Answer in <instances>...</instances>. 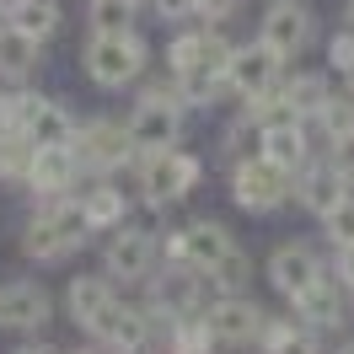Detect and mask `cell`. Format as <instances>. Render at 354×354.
I'll return each mask as SVG.
<instances>
[{
    "label": "cell",
    "mask_w": 354,
    "mask_h": 354,
    "mask_svg": "<svg viewBox=\"0 0 354 354\" xmlns=\"http://www.w3.org/2000/svg\"><path fill=\"white\" fill-rule=\"evenodd\" d=\"M333 274H338V285L354 295V242L349 247H333Z\"/></svg>",
    "instance_id": "33"
},
{
    "label": "cell",
    "mask_w": 354,
    "mask_h": 354,
    "mask_svg": "<svg viewBox=\"0 0 354 354\" xmlns=\"http://www.w3.org/2000/svg\"><path fill=\"white\" fill-rule=\"evenodd\" d=\"M252 279H263V268L252 263V252H247L242 242L225 252L221 263L204 268V285H209V301L215 295H252Z\"/></svg>",
    "instance_id": "22"
},
{
    "label": "cell",
    "mask_w": 354,
    "mask_h": 354,
    "mask_svg": "<svg viewBox=\"0 0 354 354\" xmlns=\"http://www.w3.org/2000/svg\"><path fill=\"white\" fill-rule=\"evenodd\" d=\"M317 225H322V242H328V247H349V242H354V188L333 204Z\"/></svg>",
    "instance_id": "27"
},
{
    "label": "cell",
    "mask_w": 354,
    "mask_h": 354,
    "mask_svg": "<svg viewBox=\"0 0 354 354\" xmlns=\"http://www.w3.org/2000/svg\"><path fill=\"white\" fill-rule=\"evenodd\" d=\"M263 156H268V161H279L285 172H301V167L311 161V145H306V134H301V124L263 129Z\"/></svg>",
    "instance_id": "26"
},
{
    "label": "cell",
    "mask_w": 354,
    "mask_h": 354,
    "mask_svg": "<svg viewBox=\"0 0 354 354\" xmlns=\"http://www.w3.org/2000/svg\"><path fill=\"white\" fill-rule=\"evenodd\" d=\"M322 54H328L322 65H328L333 75L344 81V75H349V70H354V27H344V22H338V32H333L328 44H322Z\"/></svg>",
    "instance_id": "28"
},
{
    "label": "cell",
    "mask_w": 354,
    "mask_h": 354,
    "mask_svg": "<svg viewBox=\"0 0 354 354\" xmlns=\"http://www.w3.org/2000/svg\"><path fill=\"white\" fill-rule=\"evenodd\" d=\"M279 91L290 97V108L301 113V118H311V113L328 108V97L338 91V75H333L328 65H317V70L290 65V70H285V81H279Z\"/></svg>",
    "instance_id": "18"
},
{
    "label": "cell",
    "mask_w": 354,
    "mask_h": 354,
    "mask_svg": "<svg viewBox=\"0 0 354 354\" xmlns=\"http://www.w3.org/2000/svg\"><path fill=\"white\" fill-rule=\"evenodd\" d=\"M322 333L306 328L295 311H279V317H268L263 338H258V354H322Z\"/></svg>",
    "instance_id": "21"
},
{
    "label": "cell",
    "mask_w": 354,
    "mask_h": 354,
    "mask_svg": "<svg viewBox=\"0 0 354 354\" xmlns=\"http://www.w3.org/2000/svg\"><path fill=\"white\" fill-rule=\"evenodd\" d=\"M75 59H81V75H86L97 91L118 97V91H134L151 75L156 44L140 27H129V32H86L81 48H75Z\"/></svg>",
    "instance_id": "1"
},
{
    "label": "cell",
    "mask_w": 354,
    "mask_h": 354,
    "mask_svg": "<svg viewBox=\"0 0 354 354\" xmlns=\"http://www.w3.org/2000/svg\"><path fill=\"white\" fill-rule=\"evenodd\" d=\"M59 317L54 290L38 274H17V279H0V333L27 338V333H48V322Z\"/></svg>",
    "instance_id": "8"
},
{
    "label": "cell",
    "mask_w": 354,
    "mask_h": 354,
    "mask_svg": "<svg viewBox=\"0 0 354 354\" xmlns=\"http://www.w3.org/2000/svg\"><path fill=\"white\" fill-rule=\"evenodd\" d=\"M97 263L108 268L124 290H140L161 268V231L145 221H124L102 231V247H97Z\"/></svg>",
    "instance_id": "4"
},
{
    "label": "cell",
    "mask_w": 354,
    "mask_h": 354,
    "mask_svg": "<svg viewBox=\"0 0 354 354\" xmlns=\"http://www.w3.org/2000/svg\"><path fill=\"white\" fill-rule=\"evenodd\" d=\"M225 194L231 204L252 215V221H268V215H279L295 204V172H285L279 161H268L263 151L236 161V167H225Z\"/></svg>",
    "instance_id": "3"
},
{
    "label": "cell",
    "mask_w": 354,
    "mask_h": 354,
    "mask_svg": "<svg viewBox=\"0 0 354 354\" xmlns=\"http://www.w3.org/2000/svg\"><path fill=\"white\" fill-rule=\"evenodd\" d=\"M242 17V0H199V22L209 27H231Z\"/></svg>",
    "instance_id": "30"
},
{
    "label": "cell",
    "mask_w": 354,
    "mask_h": 354,
    "mask_svg": "<svg viewBox=\"0 0 354 354\" xmlns=\"http://www.w3.org/2000/svg\"><path fill=\"white\" fill-rule=\"evenodd\" d=\"M11 27H22V32H32V38L54 44V38H59V27H65V6H59V0H17Z\"/></svg>",
    "instance_id": "25"
},
{
    "label": "cell",
    "mask_w": 354,
    "mask_h": 354,
    "mask_svg": "<svg viewBox=\"0 0 354 354\" xmlns=\"http://www.w3.org/2000/svg\"><path fill=\"white\" fill-rule=\"evenodd\" d=\"M258 151H263V129L247 118V108H236L221 124V134H215V156H221V167H236V161H247Z\"/></svg>",
    "instance_id": "23"
},
{
    "label": "cell",
    "mask_w": 354,
    "mask_h": 354,
    "mask_svg": "<svg viewBox=\"0 0 354 354\" xmlns=\"http://www.w3.org/2000/svg\"><path fill=\"white\" fill-rule=\"evenodd\" d=\"M344 27H354V0H344Z\"/></svg>",
    "instance_id": "35"
},
{
    "label": "cell",
    "mask_w": 354,
    "mask_h": 354,
    "mask_svg": "<svg viewBox=\"0 0 354 354\" xmlns=\"http://www.w3.org/2000/svg\"><path fill=\"white\" fill-rule=\"evenodd\" d=\"M183 242H188V263L209 268L236 247V231H231L221 215H194V221H183Z\"/></svg>",
    "instance_id": "19"
},
{
    "label": "cell",
    "mask_w": 354,
    "mask_h": 354,
    "mask_svg": "<svg viewBox=\"0 0 354 354\" xmlns=\"http://www.w3.org/2000/svg\"><path fill=\"white\" fill-rule=\"evenodd\" d=\"M145 17L161 27H177V22H194L199 17V0H145Z\"/></svg>",
    "instance_id": "29"
},
{
    "label": "cell",
    "mask_w": 354,
    "mask_h": 354,
    "mask_svg": "<svg viewBox=\"0 0 354 354\" xmlns=\"http://www.w3.org/2000/svg\"><path fill=\"white\" fill-rule=\"evenodd\" d=\"M145 17V0H86L81 11V27L86 32H129Z\"/></svg>",
    "instance_id": "24"
},
{
    "label": "cell",
    "mask_w": 354,
    "mask_h": 354,
    "mask_svg": "<svg viewBox=\"0 0 354 354\" xmlns=\"http://www.w3.org/2000/svg\"><path fill=\"white\" fill-rule=\"evenodd\" d=\"M268 317H274V311H268L258 295H215V301L204 306V338H209L221 354L258 349Z\"/></svg>",
    "instance_id": "6"
},
{
    "label": "cell",
    "mask_w": 354,
    "mask_h": 354,
    "mask_svg": "<svg viewBox=\"0 0 354 354\" xmlns=\"http://www.w3.org/2000/svg\"><path fill=\"white\" fill-rule=\"evenodd\" d=\"M285 311H295L306 328H317L322 338H338V333H349V317H354V295L344 285H338V274H333V263L311 279L295 301H285Z\"/></svg>",
    "instance_id": "13"
},
{
    "label": "cell",
    "mask_w": 354,
    "mask_h": 354,
    "mask_svg": "<svg viewBox=\"0 0 354 354\" xmlns=\"http://www.w3.org/2000/svg\"><path fill=\"white\" fill-rule=\"evenodd\" d=\"M118 295H124V285H118L102 263H97V268H81V274H70V279H65L59 317H65L81 338H91V333L102 328V317H108V306L118 301Z\"/></svg>",
    "instance_id": "9"
},
{
    "label": "cell",
    "mask_w": 354,
    "mask_h": 354,
    "mask_svg": "<svg viewBox=\"0 0 354 354\" xmlns=\"http://www.w3.org/2000/svg\"><path fill=\"white\" fill-rule=\"evenodd\" d=\"M81 156H75V145H38L32 151V167H27V183L22 194L32 204L44 199H65V194H75L81 188Z\"/></svg>",
    "instance_id": "14"
},
{
    "label": "cell",
    "mask_w": 354,
    "mask_h": 354,
    "mask_svg": "<svg viewBox=\"0 0 354 354\" xmlns=\"http://www.w3.org/2000/svg\"><path fill=\"white\" fill-rule=\"evenodd\" d=\"M129 172H134V188H140V209H151V215H172V209H183V204L204 188L209 161H204L199 151H188V145H172V151L140 156Z\"/></svg>",
    "instance_id": "2"
},
{
    "label": "cell",
    "mask_w": 354,
    "mask_h": 354,
    "mask_svg": "<svg viewBox=\"0 0 354 354\" xmlns=\"http://www.w3.org/2000/svg\"><path fill=\"white\" fill-rule=\"evenodd\" d=\"M204 38H209V27L194 17V22H177L167 27V44H161V70L167 75H188V70H204Z\"/></svg>",
    "instance_id": "20"
},
{
    "label": "cell",
    "mask_w": 354,
    "mask_h": 354,
    "mask_svg": "<svg viewBox=\"0 0 354 354\" xmlns=\"http://www.w3.org/2000/svg\"><path fill=\"white\" fill-rule=\"evenodd\" d=\"M328 263H333V252H322L317 242H306V236H285L279 247H268V258L258 268H263V285L274 290L279 301H295V295H301Z\"/></svg>",
    "instance_id": "10"
},
{
    "label": "cell",
    "mask_w": 354,
    "mask_h": 354,
    "mask_svg": "<svg viewBox=\"0 0 354 354\" xmlns=\"http://www.w3.org/2000/svg\"><path fill=\"white\" fill-rule=\"evenodd\" d=\"M258 38H263L285 65L306 59L311 48L322 44V17L311 0H268L263 17H258Z\"/></svg>",
    "instance_id": "5"
},
{
    "label": "cell",
    "mask_w": 354,
    "mask_h": 354,
    "mask_svg": "<svg viewBox=\"0 0 354 354\" xmlns=\"http://www.w3.org/2000/svg\"><path fill=\"white\" fill-rule=\"evenodd\" d=\"M344 194H349V183H344V172L333 167L328 156H311L306 167L295 172V209H306L311 221H322Z\"/></svg>",
    "instance_id": "16"
},
{
    "label": "cell",
    "mask_w": 354,
    "mask_h": 354,
    "mask_svg": "<svg viewBox=\"0 0 354 354\" xmlns=\"http://www.w3.org/2000/svg\"><path fill=\"white\" fill-rule=\"evenodd\" d=\"M11 354H65V344H54L48 333H27V338L11 344Z\"/></svg>",
    "instance_id": "32"
},
{
    "label": "cell",
    "mask_w": 354,
    "mask_h": 354,
    "mask_svg": "<svg viewBox=\"0 0 354 354\" xmlns=\"http://www.w3.org/2000/svg\"><path fill=\"white\" fill-rule=\"evenodd\" d=\"M75 156H81V172H129L140 151L129 140V124L113 118V113H91L75 129Z\"/></svg>",
    "instance_id": "7"
},
{
    "label": "cell",
    "mask_w": 354,
    "mask_h": 354,
    "mask_svg": "<svg viewBox=\"0 0 354 354\" xmlns=\"http://www.w3.org/2000/svg\"><path fill=\"white\" fill-rule=\"evenodd\" d=\"M48 65V44L22 27L0 22V86H32Z\"/></svg>",
    "instance_id": "15"
},
{
    "label": "cell",
    "mask_w": 354,
    "mask_h": 354,
    "mask_svg": "<svg viewBox=\"0 0 354 354\" xmlns=\"http://www.w3.org/2000/svg\"><path fill=\"white\" fill-rule=\"evenodd\" d=\"M17 252H22V263H32V268H59V263H70V258H81V252L65 242V231L48 221L44 209L27 215L22 236H17Z\"/></svg>",
    "instance_id": "17"
},
{
    "label": "cell",
    "mask_w": 354,
    "mask_h": 354,
    "mask_svg": "<svg viewBox=\"0 0 354 354\" xmlns=\"http://www.w3.org/2000/svg\"><path fill=\"white\" fill-rule=\"evenodd\" d=\"M285 59L274 54V48L252 32L247 44H236V54H231V65H225V102L231 108H242V102H252V97H263V91H274L279 81H285Z\"/></svg>",
    "instance_id": "11"
},
{
    "label": "cell",
    "mask_w": 354,
    "mask_h": 354,
    "mask_svg": "<svg viewBox=\"0 0 354 354\" xmlns=\"http://www.w3.org/2000/svg\"><path fill=\"white\" fill-rule=\"evenodd\" d=\"M167 354H221V349H209V344H177V349H167Z\"/></svg>",
    "instance_id": "34"
},
{
    "label": "cell",
    "mask_w": 354,
    "mask_h": 354,
    "mask_svg": "<svg viewBox=\"0 0 354 354\" xmlns=\"http://www.w3.org/2000/svg\"><path fill=\"white\" fill-rule=\"evenodd\" d=\"M328 161H333V167H338V172H344V183H349V188H354V129H349V134H338V140H333Z\"/></svg>",
    "instance_id": "31"
},
{
    "label": "cell",
    "mask_w": 354,
    "mask_h": 354,
    "mask_svg": "<svg viewBox=\"0 0 354 354\" xmlns=\"http://www.w3.org/2000/svg\"><path fill=\"white\" fill-rule=\"evenodd\" d=\"M140 295L151 301V311L161 317H199L209 306V285H204V268L199 263H161L140 285Z\"/></svg>",
    "instance_id": "12"
}]
</instances>
